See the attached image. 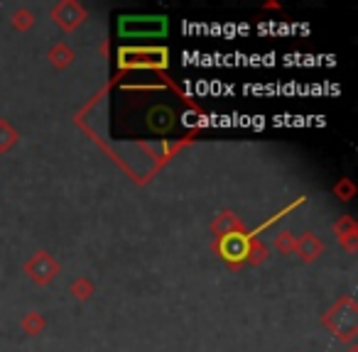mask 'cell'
<instances>
[{
    "mask_svg": "<svg viewBox=\"0 0 358 352\" xmlns=\"http://www.w3.org/2000/svg\"><path fill=\"white\" fill-rule=\"evenodd\" d=\"M118 32L120 37H133V39H147V37H160L167 32V22L164 17H120L118 22Z\"/></svg>",
    "mask_w": 358,
    "mask_h": 352,
    "instance_id": "cell-1",
    "label": "cell"
},
{
    "mask_svg": "<svg viewBox=\"0 0 358 352\" xmlns=\"http://www.w3.org/2000/svg\"><path fill=\"white\" fill-rule=\"evenodd\" d=\"M147 128L155 135H169L177 128V113H174V108L164 106V103L150 108V113H147Z\"/></svg>",
    "mask_w": 358,
    "mask_h": 352,
    "instance_id": "cell-2",
    "label": "cell"
},
{
    "mask_svg": "<svg viewBox=\"0 0 358 352\" xmlns=\"http://www.w3.org/2000/svg\"><path fill=\"white\" fill-rule=\"evenodd\" d=\"M120 64H164V59L160 52L131 49V52H120Z\"/></svg>",
    "mask_w": 358,
    "mask_h": 352,
    "instance_id": "cell-3",
    "label": "cell"
},
{
    "mask_svg": "<svg viewBox=\"0 0 358 352\" xmlns=\"http://www.w3.org/2000/svg\"><path fill=\"white\" fill-rule=\"evenodd\" d=\"M32 264H39V269H30V272L35 274V279H39V282H42V279H49L52 277V272H55V264L49 262L47 255H39Z\"/></svg>",
    "mask_w": 358,
    "mask_h": 352,
    "instance_id": "cell-4",
    "label": "cell"
},
{
    "mask_svg": "<svg viewBox=\"0 0 358 352\" xmlns=\"http://www.w3.org/2000/svg\"><path fill=\"white\" fill-rule=\"evenodd\" d=\"M299 252H302L307 260H312V257H317L321 252V242L317 240V237H312V235H304V240L299 242Z\"/></svg>",
    "mask_w": 358,
    "mask_h": 352,
    "instance_id": "cell-5",
    "label": "cell"
}]
</instances>
